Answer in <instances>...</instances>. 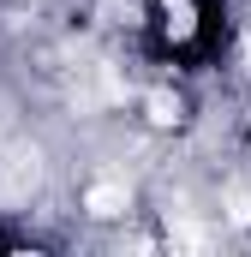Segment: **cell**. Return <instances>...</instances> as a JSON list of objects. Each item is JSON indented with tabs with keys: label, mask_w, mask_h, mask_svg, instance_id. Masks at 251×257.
I'll list each match as a JSON object with an SVG mask.
<instances>
[{
	"label": "cell",
	"mask_w": 251,
	"mask_h": 257,
	"mask_svg": "<svg viewBox=\"0 0 251 257\" xmlns=\"http://www.w3.org/2000/svg\"><path fill=\"white\" fill-rule=\"evenodd\" d=\"M138 36L162 66H209L221 54V0H138Z\"/></svg>",
	"instance_id": "cell-1"
}]
</instances>
